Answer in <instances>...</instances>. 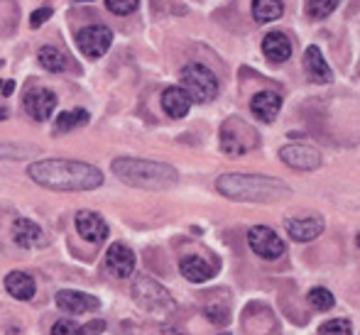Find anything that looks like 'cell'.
Masks as SVG:
<instances>
[{
	"mask_svg": "<svg viewBox=\"0 0 360 335\" xmlns=\"http://www.w3.org/2000/svg\"><path fill=\"white\" fill-rule=\"evenodd\" d=\"M27 176L52 191H94L103 186V171L74 159H39L27 166Z\"/></svg>",
	"mask_w": 360,
	"mask_h": 335,
	"instance_id": "1",
	"label": "cell"
},
{
	"mask_svg": "<svg viewBox=\"0 0 360 335\" xmlns=\"http://www.w3.org/2000/svg\"><path fill=\"white\" fill-rule=\"evenodd\" d=\"M216 189L221 196L240 203H272L292 196V189L282 179L265 174H223Z\"/></svg>",
	"mask_w": 360,
	"mask_h": 335,
	"instance_id": "2",
	"label": "cell"
},
{
	"mask_svg": "<svg viewBox=\"0 0 360 335\" xmlns=\"http://www.w3.org/2000/svg\"><path fill=\"white\" fill-rule=\"evenodd\" d=\"M110 169L123 184L133 186V189L167 191L179 181V171L174 166L165 164V162L138 159V157H118L113 159Z\"/></svg>",
	"mask_w": 360,
	"mask_h": 335,
	"instance_id": "3",
	"label": "cell"
},
{
	"mask_svg": "<svg viewBox=\"0 0 360 335\" xmlns=\"http://www.w3.org/2000/svg\"><path fill=\"white\" fill-rule=\"evenodd\" d=\"M221 152L228 157H243L248 152L257 150L260 145V135L252 125H248L240 118H228L221 125Z\"/></svg>",
	"mask_w": 360,
	"mask_h": 335,
	"instance_id": "4",
	"label": "cell"
},
{
	"mask_svg": "<svg viewBox=\"0 0 360 335\" xmlns=\"http://www.w3.org/2000/svg\"><path fill=\"white\" fill-rule=\"evenodd\" d=\"M181 88L189 93L191 103H209L218 96L216 74L204 64H186L181 69Z\"/></svg>",
	"mask_w": 360,
	"mask_h": 335,
	"instance_id": "5",
	"label": "cell"
},
{
	"mask_svg": "<svg viewBox=\"0 0 360 335\" xmlns=\"http://www.w3.org/2000/svg\"><path fill=\"white\" fill-rule=\"evenodd\" d=\"M133 298L138 306H143L150 313H165L174 311L176 303L172 298V294L162 287L160 282H155L152 277H138L133 282Z\"/></svg>",
	"mask_w": 360,
	"mask_h": 335,
	"instance_id": "6",
	"label": "cell"
},
{
	"mask_svg": "<svg viewBox=\"0 0 360 335\" xmlns=\"http://www.w3.org/2000/svg\"><path fill=\"white\" fill-rule=\"evenodd\" d=\"M248 245H250V250L255 252L257 257H262V260H267V262L280 260L287 252L285 240L267 225L250 228V232H248Z\"/></svg>",
	"mask_w": 360,
	"mask_h": 335,
	"instance_id": "7",
	"label": "cell"
},
{
	"mask_svg": "<svg viewBox=\"0 0 360 335\" xmlns=\"http://www.w3.org/2000/svg\"><path fill=\"white\" fill-rule=\"evenodd\" d=\"M76 44H79L81 54L89 59H98L103 57L105 52L113 44V32L105 25H91V27H84L76 37Z\"/></svg>",
	"mask_w": 360,
	"mask_h": 335,
	"instance_id": "8",
	"label": "cell"
},
{
	"mask_svg": "<svg viewBox=\"0 0 360 335\" xmlns=\"http://www.w3.org/2000/svg\"><path fill=\"white\" fill-rule=\"evenodd\" d=\"M282 164H287L294 171H316L321 166V152L311 145H285L280 150Z\"/></svg>",
	"mask_w": 360,
	"mask_h": 335,
	"instance_id": "9",
	"label": "cell"
},
{
	"mask_svg": "<svg viewBox=\"0 0 360 335\" xmlns=\"http://www.w3.org/2000/svg\"><path fill=\"white\" fill-rule=\"evenodd\" d=\"M25 113L30 115L37 123H44V120L52 118V113L57 110V96L49 88H32L25 93Z\"/></svg>",
	"mask_w": 360,
	"mask_h": 335,
	"instance_id": "10",
	"label": "cell"
},
{
	"mask_svg": "<svg viewBox=\"0 0 360 335\" xmlns=\"http://www.w3.org/2000/svg\"><path fill=\"white\" fill-rule=\"evenodd\" d=\"M326 223L321 216L311 213V216H299V218H287L285 221V230L294 242H311L316 240L323 232Z\"/></svg>",
	"mask_w": 360,
	"mask_h": 335,
	"instance_id": "11",
	"label": "cell"
},
{
	"mask_svg": "<svg viewBox=\"0 0 360 335\" xmlns=\"http://www.w3.org/2000/svg\"><path fill=\"white\" fill-rule=\"evenodd\" d=\"M76 232L91 245H101L108 237V223L94 211H79L76 213Z\"/></svg>",
	"mask_w": 360,
	"mask_h": 335,
	"instance_id": "12",
	"label": "cell"
},
{
	"mask_svg": "<svg viewBox=\"0 0 360 335\" xmlns=\"http://www.w3.org/2000/svg\"><path fill=\"white\" fill-rule=\"evenodd\" d=\"M135 262H138L135 260V252L128 245H123V242H113L108 247V252H105V267L118 279H128L135 272Z\"/></svg>",
	"mask_w": 360,
	"mask_h": 335,
	"instance_id": "13",
	"label": "cell"
},
{
	"mask_svg": "<svg viewBox=\"0 0 360 335\" xmlns=\"http://www.w3.org/2000/svg\"><path fill=\"white\" fill-rule=\"evenodd\" d=\"M57 306L64 313H89V311H98L101 301L91 294L76 291V289H62L57 294Z\"/></svg>",
	"mask_w": 360,
	"mask_h": 335,
	"instance_id": "14",
	"label": "cell"
},
{
	"mask_svg": "<svg viewBox=\"0 0 360 335\" xmlns=\"http://www.w3.org/2000/svg\"><path fill=\"white\" fill-rule=\"evenodd\" d=\"M304 74H307V79L314 81V84H331L333 71L328 67L326 59H323L321 49H319L316 44L307 47V52H304Z\"/></svg>",
	"mask_w": 360,
	"mask_h": 335,
	"instance_id": "15",
	"label": "cell"
},
{
	"mask_svg": "<svg viewBox=\"0 0 360 335\" xmlns=\"http://www.w3.org/2000/svg\"><path fill=\"white\" fill-rule=\"evenodd\" d=\"M13 240L15 245H20L22 250H34V247H42L44 242V230L37 223L27 221V218H18L13 223Z\"/></svg>",
	"mask_w": 360,
	"mask_h": 335,
	"instance_id": "16",
	"label": "cell"
},
{
	"mask_svg": "<svg viewBox=\"0 0 360 335\" xmlns=\"http://www.w3.org/2000/svg\"><path fill=\"white\" fill-rule=\"evenodd\" d=\"M250 110L262 123H272L282 110V96L275 93V91H260V93L252 96Z\"/></svg>",
	"mask_w": 360,
	"mask_h": 335,
	"instance_id": "17",
	"label": "cell"
},
{
	"mask_svg": "<svg viewBox=\"0 0 360 335\" xmlns=\"http://www.w3.org/2000/svg\"><path fill=\"white\" fill-rule=\"evenodd\" d=\"M162 110L174 120L186 118V113L191 110L189 93H186L181 86H169V88H165V93H162Z\"/></svg>",
	"mask_w": 360,
	"mask_h": 335,
	"instance_id": "18",
	"label": "cell"
},
{
	"mask_svg": "<svg viewBox=\"0 0 360 335\" xmlns=\"http://www.w3.org/2000/svg\"><path fill=\"white\" fill-rule=\"evenodd\" d=\"M179 269H181V274H184L186 282H194V284L209 282V279L214 277V272H216V267L209 265V262H206L204 257H199V255L181 257Z\"/></svg>",
	"mask_w": 360,
	"mask_h": 335,
	"instance_id": "19",
	"label": "cell"
},
{
	"mask_svg": "<svg viewBox=\"0 0 360 335\" xmlns=\"http://www.w3.org/2000/svg\"><path fill=\"white\" fill-rule=\"evenodd\" d=\"M262 54H265L270 62L275 64H285L292 57V42L285 32H270L262 39Z\"/></svg>",
	"mask_w": 360,
	"mask_h": 335,
	"instance_id": "20",
	"label": "cell"
},
{
	"mask_svg": "<svg viewBox=\"0 0 360 335\" xmlns=\"http://www.w3.org/2000/svg\"><path fill=\"white\" fill-rule=\"evenodd\" d=\"M5 289H8L10 296L18 298V301H30V298L34 296V291H37V284H34V279L30 277V274L10 272L8 277H5Z\"/></svg>",
	"mask_w": 360,
	"mask_h": 335,
	"instance_id": "21",
	"label": "cell"
},
{
	"mask_svg": "<svg viewBox=\"0 0 360 335\" xmlns=\"http://www.w3.org/2000/svg\"><path fill=\"white\" fill-rule=\"evenodd\" d=\"M285 13V3L282 0H252V18L260 25L275 22Z\"/></svg>",
	"mask_w": 360,
	"mask_h": 335,
	"instance_id": "22",
	"label": "cell"
},
{
	"mask_svg": "<svg viewBox=\"0 0 360 335\" xmlns=\"http://www.w3.org/2000/svg\"><path fill=\"white\" fill-rule=\"evenodd\" d=\"M84 125H89V113H86V110H81V108H76V110H64V113L57 118V123H54V135L69 133V130L84 128Z\"/></svg>",
	"mask_w": 360,
	"mask_h": 335,
	"instance_id": "23",
	"label": "cell"
},
{
	"mask_svg": "<svg viewBox=\"0 0 360 335\" xmlns=\"http://www.w3.org/2000/svg\"><path fill=\"white\" fill-rule=\"evenodd\" d=\"M37 59H39V64H42V69L52 71V74H59V71H64L69 67L67 57H64L57 47H42L37 54Z\"/></svg>",
	"mask_w": 360,
	"mask_h": 335,
	"instance_id": "24",
	"label": "cell"
},
{
	"mask_svg": "<svg viewBox=\"0 0 360 335\" xmlns=\"http://www.w3.org/2000/svg\"><path fill=\"white\" fill-rule=\"evenodd\" d=\"M307 301L311 303V308H316V311H331V308L336 306V298H333V294L328 291V289H323V287L311 289V291L307 294Z\"/></svg>",
	"mask_w": 360,
	"mask_h": 335,
	"instance_id": "25",
	"label": "cell"
},
{
	"mask_svg": "<svg viewBox=\"0 0 360 335\" xmlns=\"http://www.w3.org/2000/svg\"><path fill=\"white\" fill-rule=\"evenodd\" d=\"M338 3H341V0H309V3H307V15H309V18H314V20H323L338 8Z\"/></svg>",
	"mask_w": 360,
	"mask_h": 335,
	"instance_id": "26",
	"label": "cell"
},
{
	"mask_svg": "<svg viewBox=\"0 0 360 335\" xmlns=\"http://www.w3.org/2000/svg\"><path fill=\"white\" fill-rule=\"evenodd\" d=\"M319 335H353L351 321L348 318H331L319 328Z\"/></svg>",
	"mask_w": 360,
	"mask_h": 335,
	"instance_id": "27",
	"label": "cell"
},
{
	"mask_svg": "<svg viewBox=\"0 0 360 335\" xmlns=\"http://www.w3.org/2000/svg\"><path fill=\"white\" fill-rule=\"evenodd\" d=\"M204 313L211 323H216V326H226V323H231V311H228V306H218V303H214V306H206Z\"/></svg>",
	"mask_w": 360,
	"mask_h": 335,
	"instance_id": "28",
	"label": "cell"
},
{
	"mask_svg": "<svg viewBox=\"0 0 360 335\" xmlns=\"http://www.w3.org/2000/svg\"><path fill=\"white\" fill-rule=\"evenodd\" d=\"M140 5V0H105V8L113 15H130L135 13Z\"/></svg>",
	"mask_w": 360,
	"mask_h": 335,
	"instance_id": "29",
	"label": "cell"
},
{
	"mask_svg": "<svg viewBox=\"0 0 360 335\" xmlns=\"http://www.w3.org/2000/svg\"><path fill=\"white\" fill-rule=\"evenodd\" d=\"M27 152H32V155H37V150L34 147H20V145H3L0 147V157H5V159H25V155Z\"/></svg>",
	"mask_w": 360,
	"mask_h": 335,
	"instance_id": "30",
	"label": "cell"
},
{
	"mask_svg": "<svg viewBox=\"0 0 360 335\" xmlns=\"http://www.w3.org/2000/svg\"><path fill=\"white\" fill-rule=\"evenodd\" d=\"M52 335H84V333H81V328L76 326L74 321H69V318H62V321H57L52 326Z\"/></svg>",
	"mask_w": 360,
	"mask_h": 335,
	"instance_id": "31",
	"label": "cell"
},
{
	"mask_svg": "<svg viewBox=\"0 0 360 335\" xmlns=\"http://www.w3.org/2000/svg\"><path fill=\"white\" fill-rule=\"evenodd\" d=\"M49 18H52V8H39V10H34V13L30 15V27H39V25H44Z\"/></svg>",
	"mask_w": 360,
	"mask_h": 335,
	"instance_id": "32",
	"label": "cell"
},
{
	"mask_svg": "<svg viewBox=\"0 0 360 335\" xmlns=\"http://www.w3.org/2000/svg\"><path fill=\"white\" fill-rule=\"evenodd\" d=\"M101 331H105V321H91V323H86V326L81 328V333H84V335H98Z\"/></svg>",
	"mask_w": 360,
	"mask_h": 335,
	"instance_id": "33",
	"label": "cell"
},
{
	"mask_svg": "<svg viewBox=\"0 0 360 335\" xmlns=\"http://www.w3.org/2000/svg\"><path fill=\"white\" fill-rule=\"evenodd\" d=\"M8 108H5V105H0V120H5V118H8Z\"/></svg>",
	"mask_w": 360,
	"mask_h": 335,
	"instance_id": "34",
	"label": "cell"
},
{
	"mask_svg": "<svg viewBox=\"0 0 360 335\" xmlns=\"http://www.w3.org/2000/svg\"><path fill=\"white\" fill-rule=\"evenodd\" d=\"M74 3H91V0H74Z\"/></svg>",
	"mask_w": 360,
	"mask_h": 335,
	"instance_id": "35",
	"label": "cell"
},
{
	"mask_svg": "<svg viewBox=\"0 0 360 335\" xmlns=\"http://www.w3.org/2000/svg\"><path fill=\"white\" fill-rule=\"evenodd\" d=\"M0 91H3V79H0Z\"/></svg>",
	"mask_w": 360,
	"mask_h": 335,
	"instance_id": "36",
	"label": "cell"
},
{
	"mask_svg": "<svg viewBox=\"0 0 360 335\" xmlns=\"http://www.w3.org/2000/svg\"><path fill=\"white\" fill-rule=\"evenodd\" d=\"M218 335H233V333H218Z\"/></svg>",
	"mask_w": 360,
	"mask_h": 335,
	"instance_id": "37",
	"label": "cell"
},
{
	"mask_svg": "<svg viewBox=\"0 0 360 335\" xmlns=\"http://www.w3.org/2000/svg\"><path fill=\"white\" fill-rule=\"evenodd\" d=\"M358 247H360V232H358Z\"/></svg>",
	"mask_w": 360,
	"mask_h": 335,
	"instance_id": "38",
	"label": "cell"
}]
</instances>
